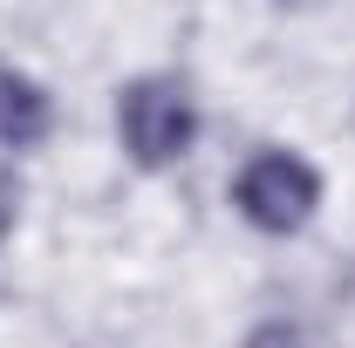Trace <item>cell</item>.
Segmentation results:
<instances>
[{"label":"cell","instance_id":"obj_6","mask_svg":"<svg viewBox=\"0 0 355 348\" xmlns=\"http://www.w3.org/2000/svg\"><path fill=\"white\" fill-rule=\"evenodd\" d=\"M280 7H314V0H280Z\"/></svg>","mask_w":355,"mask_h":348},{"label":"cell","instance_id":"obj_1","mask_svg":"<svg viewBox=\"0 0 355 348\" xmlns=\"http://www.w3.org/2000/svg\"><path fill=\"white\" fill-rule=\"evenodd\" d=\"M116 137H123L130 164H144V171L178 164L191 150V137H198L191 89L178 76H137V82H123V96H116Z\"/></svg>","mask_w":355,"mask_h":348},{"label":"cell","instance_id":"obj_3","mask_svg":"<svg viewBox=\"0 0 355 348\" xmlns=\"http://www.w3.org/2000/svg\"><path fill=\"white\" fill-rule=\"evenodd\" d=\"M42 137H48V96H42V82H28L21 69L0 62V143H7V150H28V143H42Z\"/></svg>","mask_w":355,"mask_h":348},{"label":"cell","instance_id":"obj_2","mask_svg":"<svg viewBox=\"0 0 355 348\" xmlns=\"http://www.w3.org/2000/svg\"><path fill=\"white\" fill-rule=\"evenodd\" d=\"M232 205L260 232H301L314 218V205H321V171L294 150H260L232 184Z\"/></svg>","mask_w":355,"mask_h":348},{"label":"cell","instance_id":"obj_5","mask_svg":"<svg viewBox=\"0 0 355 348\" xmlns=\"http://www.w3.org/2000/svg\"><path fill=\"white\" fill-rule=\"evenodd\" d=\"M14 205H21V191H14V177L0 171V239H7V225H14Z\"/></svg>","mask_w":355,"mask_h":348},{"label":"cell","instance_id":"obj_4","mask_svg":"<svg viewBox=\"0 0 355 348\" xmlns=\"http://www.w3.org/2000/svg\"><path fill=\"white\" fill-rule=\"evenodd\" d=\"M246 348H301V328H287V321H266L246 335Z\"/></svg>","mask_w":355,"mask_h":348}]
</instances>
